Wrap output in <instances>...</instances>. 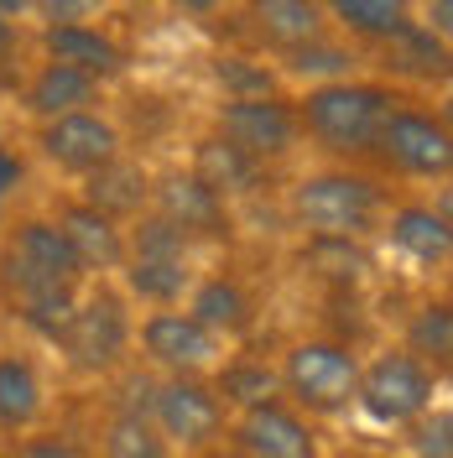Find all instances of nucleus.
I'll list each match as a JSON object with an SVG mask.
<instances>
[{"instance_id": "15", "label": "nucleus", "mask_w": 453, "mask_h": 458, "mask_svg": "<svg viewBox=\"0 0 453 458\" xmlns=\"http://www.w3.org/2000/svg\"><path fill=\"white\" fill-rule=\"evenodd\" d=\"M183 313L193 318L199 328H209L219 344H235V339H245V334L255 328V297H251V286L240 282V276L214 271V276H193Z\"/></svg>"}, {"instance_id": "22", "label": "nucleus", "mask_w": 453, "mask_h": 458, "mask_svg": "<svg viewBox=\"0 0 453 458\" xmlns=\"http://www.w3.org/2000/svg\"><path fill=\"white\" fill-rule=\"evenodd\" d=\"M323 16H329V31H344L349 42L386 47L417 21V5H406V0H334V5H323Z\"/></svg>"}, {"instance_id": "36", "label": "nucleus", "mask_w": 453, "mask_h": 458, "mask_svg": "<svg viewBox=\"0 0 453 458\" xmlns=\"http://www.w3.org/2000/svg\"><path fill=\"white\" fill-rule=\"evenodd\" d=\"M199 458H245L240 448H229V443H219V448H209V454H199Z\"/></svg>"}, {"instance_id": "32", "label": "nucleus", "mask_w": 453, "mask_h": 458, "mask_svg": "<svg viewBox=\"0 0 453 458\" xmlns=\"http://www.w3.org/2000/svg\"><path fill=\"white\" fill-rule=\"evenodd\" d=\"M406 432H412V458H453V411L443 401Z\"/></svg>"}, {"instance_id": "8", "label": "nucleus", "mask_w": 453, "mask_h": 458, "mask_svg": "<svg viewBox=\"0 0 453 458\" xmlns=\"http://www.w3.org/2000/svg\"><path fill=\"white\" fill-rule=\"evenodd\" d=\"M214 136L245 151L255 167H271L303 146V125L286 94H266V99H225L214 110Z\"/></svg>"}, {"instance_id": "3", "label": "nucleus", "mask_w": 453, "mask_h": 458, "mask_svg": "<svg viewBox=\"0 0 453 458\" xmlns=\"http://www.w3.org/2000/svg\"><path fill=\"white\" fill-rule=\"evenodd\" d=\"M282 401L303 417H344L355 411V386H360V354L344 339H292L277 365Z\"/></svg>"}, {"instance_id": "23", "label": "nucleus", "mask_w": 453, "mask_h": 458, "mask_svg": "<svg viewBox=\"0 0 453 458\" xmlns=\"http://www.w3.org/2000/svg\"><path fill=\"white\" fill-rule=\"evenodd\" d=\"M120 297L125 302H146L151 313H167L188 302V286H193V260H136L125 256L120 266Z\"/></svg>"}, {"instance_id": "10", "label": "nucleus", "mask_w": 453, "mask_h": 458, "mask_svg": "<svg viewBox=\"0 0 453 458\" xmlns=\"http://www.w3.org/2000/svg\"><path fill=\"white\" fill-rule=\"evenodd\" d=\"M37 151H42V162H53L68 177H94L115 157H125V131L105 110H79L37 125Z\"/></svg>"}, {"instance_id": "27", "label": "nucleus", "mask_w": 453, "mask_h": 458, "mask_svg": "<svg viewBox=\"0 0 453 458\" xmlns=\"http://www.w3.org/2000/svg\"><path fill=\"white\" fill-rule=\"evenodd\" d=\"M397 349H406L412 360H423L427 370H438V375L449 370V360H453V308H449V297L417 302V313L406 318Z\"/></svg>"}, {"instance_id": "1", "label": "nucleus", "mask_w": 453, "mask_h": 458, "mask_svg": "<svg viewBox=\"0 0 453 458\" xmlns=\"http://www.w3.org/2000/svg\"><path fill=\"white\" fill-rule=\"evenodd\" d=\"M406 94L386 79H344V84L303 89V99H292V105H297L303 141H312L329 157H370L386 114Z\"/></svg>"}, {"instance_id": "30", "label": "nucleus", "mask_w": 453, "mask_h": 458, "mask_svg": "<svg viewBox=\"0 0 453 458\" xmlns=\"http://www.w3.org/2000/svg\"><path fill=\"white\" fill-rule=\"evenodd\" d=\"M214 84L225 89V99H266V94H282V79L271 63L245 53H225L214 57Z\"/></svg>"}, {"instance_id": "11", "label": "nucleus", "mask_w": 453, "mask_h": 458, "mask_svg": "<svg viewBox=\"0 0 453 458\" xmlns=\"http://www.w3.org/2000/svg\"><path fill=\"white\" fill-rule=\"evenodd\" d=\"M229 448L245 458H323V437L303 411H292L286 401H266L255 411L229 417Z\"/></svg>"}, {"instance_id": "6", "label": "nucleus", "mask_w": 453, "mask_h": 458, "mask_svg": "<svg viewBox=\"0 0 453 458\" xmlns=\"http://www.w3.org/2000/svg\"><path fill=\"white\" fill-rule=\"evenodd\" d=\"M146 417H151V428L167 437L172 454H188V458L209 454V448H219L229 437L225 401L214 396L209 380H193V375H157Z\"/></svg>"}, {"instance_id": "24", "label": "nucleus", "mask_w": 453, "mask_h": 458, "mask_svg": "<svg viewBox=\"0 0 453 458\" xmlns=\"http://www.w3.org/2000/svg\"><path fill=\"white\" fill-rule=\"evenodd\" d=\"M380 63H386L391 79H417V84H449V73H453L449 42L432 37L423 21H412L397 42H386V47H380ZM391 79H386V84H391Z\"/></svg>"}, {"instance_id": "20", "label": "nucleus", "mask_w": 453, "mask_h": 458, "mask_svg": "<svg viewBox=\"0 0 453 458\" xmlns=\"http://www.w3.org/2000/svg\"><path fill=\"white\" fill-rule=\"evenodd\" d=\"M21 105L37 125L47 120H63V114H79V110H99V84L63 68V63H37V73L21 89Z\"/></svg>"}, {"instance_id": "25", "label": "nucleus", "mask_w": 453, "mask_h": 458, "mask_svg": "<svg viewBox=\"0 0 453 458\" xmlns=\"http://www.w3.org/2000/svg\"><path fill=\"white\" fill-rule=\"evenodd\" d=\"M277 79H292V84H308V89L344 84V79H360V53L329 31V37H318L308 47H297V53H282Z\"/></svg>"}, {"instance_id": "12", "label": "nucleus", "mask_w": 453, "mask_h": 458, "mask_svg": "<svg viewBox=\"0 0 453 458\" xmlns=\"http://www.w3.org/2000/svg\"><path fill=\"white\" fill-rule=\"evenodd\" d=\"M151 214L167 219L172 229H183L193 245L199 240H225L229 234V203L214 199L199 177H188L183 167L151 177Z\"/></svg>"}, {"instance_id": "4", "label": "nucleus", "mask_w": 453, "mask_h": 458, "mask_svg": "<svg viewBox=\"0 0 453 458\" xmlns=\"http://www.w3.org/2000/svg\"><path fill=\"white\" fill-rule=\"evenodd\" d=\"M443 375L427 370L423 360H412L406 349H380L360 360V386H355V411L375 428H412L438 406Z\"/></svg>"}, {"instance_id": "21", "label": "nucleus", "mask_w": 453, "mask_h": 458, "mask_svg": "<svg viewBox=\"0 0 453 458\" xmlns=\"http://www.w3.org/2000/svg\"><path fill=\"white\" fill-rule=\"evenodd\" d=\"M245 16H251V31L277 57L297 53V47L318 42V37H329V16H323V5H312V0H261Z\"/></svg>"}, {"instance_id": "34", "label": "nucleus", "mask_w": 453, "mask_h": 458, "mask_svg": "<svg viewBox=\"0 0 453 458\" xmlns=\"http://www.w3.org/2000/svg\"><path fill=\"white\" fill-rule=\"evenodd\" d=\"M21 177H27V162H21V151L0 146V203H5L11 193H16V188H21Z\"/></svg>"}, {"instance_id": "17", "label": "nucleus", "mask_w": 453, "mask_h": 458, "mask_svg": "<svg viewBox=\"0 0 453 458\" xmlns=\"http://www.w3.org/2000/svg\"><path fill=\"white\" fill-rule=\"evenodd\" d=\"M151 177H157L151 167L131 162V157H115L110 167H99L94 177H84V193L79 199L125 229V225H136L141 214H151Z\"/></svg>"}, {"instance_id": "14", "label": "nucleus", "mask_w": 453, "mask_h": 458, "mask_svg": "<svg viewBox=\"0 0 453 458\" xmlns=\"http://www.w3.org/2000/svg\"><path fill=\"white\" fill-rule=\"evenodd\" d=\"M380 229H386L391 250L412 266H423V271H443L453 260V219L443 203L432 208L423 199H406L380 219Z\"/></svg>"}, {"instance_id": "18", "label": "nucleus", "mask_w": 453, "mask_h": 458, "mask_svg": "<svg viewBox=\"0 0 453 458\" xmlns=\"http://www.w3.org/2000/svg\"><path fill=\"white\" fill-rule=\"evenodd\" d=\"M183 172H188V177H199L203 188H209L214 199H225V203L251 199V193H261V188H266V167H255L245 151H235L229 141H219L214 131L193 141V151H188V167H183Z\"/></svg>"}, {"instance_id": "7", "label": "nucleus", "mask_w": 453, "mask_h": 458, "mask_svg": "<svg viewBox=\"0 0 453 458\" xmlns=\"http://www.w3.org/2000/svg\"><path fill=\"white\" fill-rule=\"evenodd\" d=\"M370 157H380L397 177H412V182H449L453 131L438 110H423V105L401 99L397 110L386 114V125H380Z\"/></svg>"}, {"instance_id": "26", "label": "nucleus", "mask_w": 453, "mask_h": 458, "mask_svg": "<svg viewBox=\"0 0 453 458\" xmlns=\"http://www.w3.org/2000/svg\"><path fill=\"white\" fill-rule=\"evenodd\" d=\"M209 386H214V396L225 401L229 417L255 411V406H266V401H282L277 365H266V360H245V354H229L225 365L209 375Z\"/></svg>"}, {"instance_id": "29", "label": "nucleus", "mask_w": 453, "mask_h": 458, "mask_svg": "<svg viewBox=\"0 0 453 458\" xmlns=\"http://www.w3.org/2000/svg\"><path fill=\"white\" fill-rule=\"evenodd\" d=\"M99 458H177L146 411H110L99 428Z\"/></svg>"}, {"instance_id": "16", "label": "nucleus", "mask_w": 453, "mask_h": 458, "mask_svg": "<svg viewBox=\"0 0 453 458\" xmlns=\"http://www.w3.org/2000/svg\"><path fill=\"white\" fill-rule=\"evenodd\" d=\"M53 225L63 229V240L79 256L84 276H110V271L125 266V229L115 225V219H105L99 208H89L84 199H63Z\"/></svg>"}, {"instance_id": "13", "label": "nucleus", "mask_w": 453, "mask_h": 458, "mask_svg": "<svg viewBox=\"0 0 453 458\" xmlns=\"http://www.w3.org/2000/svg\"><path fill=\"white\" fill-rule=\"evenodd\" d=\"M42 63H63V68H73V73H84L94 84L105 89L110 79L125 73V47L115 42V31L94 27V21H47L42 27Z\"/></svg>"}, {"instance_id": "35", "label": "nucleus", "mask_w": 453, "mask_h": 458, "mask_svg": "<svg viewBox=\"0 0 453 458\" xmlns=\"http://www.w3.org/2000/svg\"><path fill=\"white\" fill-rule=\"evenodd\" d=\"M11 16H16V5H0V53L16 42V21H11Z\"/></svg>"}, {"instance_id": "2", "label": "nucleus", "mask_w": 453, "mask_h": 458, "mask_svg": "<svg viewBox=\"0 0 453 458\" xmlns=\"http://www.w3.org/2000/svg\"><path fill=\"white\" fill-rule=\"evenodd\" d=\"M286 219L308 240H360L365 245L386 219V188L355 167L303 172L286 188Z\"/></svg>"}, {"instance_id": "19", "label": "nucleus", "mask_w": 453, "mask_h": 458, "mask_svg": "<svg viewBox=\"0 0 453 458\" xmlns=\"http://www.w3.org/2000/svg\"><path fill=\"white\" fill-rule=\"evenodd\" d=\"M42 411H47V380L37 370V360L21 349H0V432L27 437L37 432Z\"/></svg>"}, {"instance_id": "33", "label": "nucleus", "mask_w": 453, "mask_h": 458, "mask_svg": "<svg viewBox=\"0 0 453 458\" xmlns=\"http://www.w3.org/2000/svg\"><path fill=\"white\" fill-rule=\"evenodd\" d=\"M11 458H84L63 432H27L16 448H11Z\"/></svg>"}, {"instance_id": "31", "label": "nucleus", "mask_w": 453, "mask_h": 458, "mask_svg": "<svg viewBox=\"0 0 453 458\" xmlns=\"http://www.w3.org/2000/svg\"><path fill=\"white\" fill-rule=\"evenodd\" d=\"M125 256L136 260H193V240L183 229H172L157 214H141L136 225H125Z\"/></svg>"}, {"instance_id": "5", "label": "nucleus", "mask_w": 453, "mask_h": 458, "mask_svg": "<svg viewBox=\"0 0 453 458\" xmlns=\"http://www.w3.org/2000/svg\"><path fill=\"white\" fill-rule=\"evenodd\" d=\"M57 349H63V360H68L79 375H94V380L120 375L125 360H131V349H136V318H131V302L105 282L84 286V292H79V308H73L63 339H57Z\"/></svg>"}, {"instance_id": "9", "label": "nucleus", "mask_w": 453, "mask_h": 458, "mask_svg": "<svg viewBox=\"0 0 453 458\" xmlns=\"http://www.w3.org/2000/svg\"><path fill=\"white\" fill-rule=\"evenodd\" d=\"M136 349L157 375H193V380H209L229 360V344H219L209 328H199L183 308L146 313L136 323Z\"/></svg>"}, {"instance_id": "28", "label": "nucleus", "mask_w": 453, "mask_h": 458, "mask_svg": "<svg viewBox=\"0 0 453 458\" xmlns=\"http://www.w3.org/2000/svg\"><path fill=\"white\" fill-rule=\"evenodd\" d=\"M303 266H308V276H318V282H329V286H360L370 276V250L360 245V240H308L303 245Z\"/></svg>"}]
</instances>
